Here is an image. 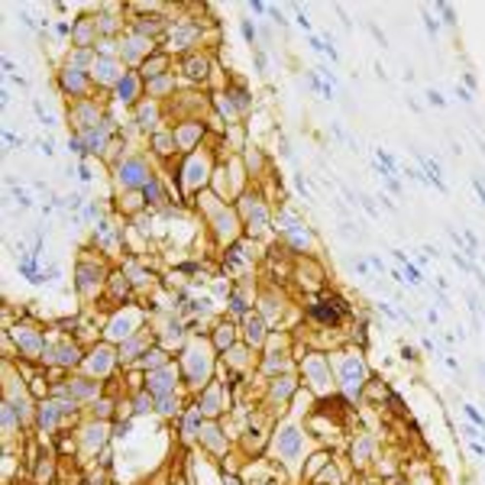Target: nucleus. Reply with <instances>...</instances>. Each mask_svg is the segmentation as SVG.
I'll use <instances>...</instances> for the list:
<instances>
[{
  "mask_svg": "<svg viewBox=\"0 0 485 485\" xmlns=\"http://www.w3.org/2000/svg\"><path fill=\"white\" fill-rule=\"evenodd\" d=\"M58 411H62L58 404H42V411H39V424H42V427H52L55 417H58Z\"/></svg>",
  "mask_w": 485,
  "mask_h": 485,
  "instance_id": "9b49d317",
  "label": "nucleus"
},
{
  "mask_svg": "<svg viewBox=\"0 0 485 485\" xmlns=\"http://www.w3.org/2000/svg\"><path fill=\"white\" fill-rule=\"evenodd\" d=\"M162 411H165V414L175 411V408H171V398H162Z\"/></svg>",
  "mask_w": 485,
  "mask_h": 485,
  "instance_id": "2f4dec72",
  "label": "nucleus"
},
{
  "mask_svg": "<svg viewBox=\"0 0 485 485\" xmlns=\"http://www.w3.org/2000/svg\"><path fill=\"white\" fill-rule=\"evenodd\" d=\"M249 224H256L252 230H262V226H265V210H262L259 204H252V207H249Z\"/></svg>",
  "mask_w": 485,
  "mask_h": 485,
  "instance_id": "2eb2a0df",
  "label": "nucleus"
},
{
  "mask_svg": "<svg viewBox=\"0 0 485 485\" xmlns=\"http://www.w3.org/2000/svg\"><path fill=\"white\" fill-rule=\"evenodd\" d=\"M204 411H207V414H214V411H217V395H214V392L204 398Z\"/></svg>",
  "mask_w": 485,
  "mask_h": 485,
  "instance_id": "4be33fe9",
  "label": "nucleus"
},
{
  "mask_svg": "<svg viewBox=\"0 0 485 485\" xmlns=\"http://www.w3.org/2000/svg\"><path fill=\"white\" fill-rule=\"evenodd\" d=\"M421 17H424V26H427V33H430V36H437V33H440V23L430 17V10L424 7V10H421Z\"/></svg>",
  "mask_w": 485,
  "mask_h": 485,
  "instance_id": "f3484780",
  "label": "nucleus"
},
{
  "mask_svg": "<svg viewBox=\"0 0 485 485\" xmlns=\"http://www.w3.org/2000/svg\"><path fill=\"white\" fill-rule=\"evenodd\" d=\"M242 36L249 39V42H252V39H256V26H252L249 19H242Z\"/></svg>",
  "mask_w": 485,
  "mask_h": 485,
  "instance_id": "5701e85b",
  "label": "nucleus"
},
{
  "mask_svg": "<svg viewBox=\"0 0 485 485\" xmlns=\"http://www.w3.org/2000/svg\"><path fill=\"white\" fill-rule=\"evenodd\" d=\"M359 204H362V207H366V210H369V214H372V217H378V210H375V204H372V201H369V198H359Z\"/></svg>",
  "mask_w": 485,
  "mask_h": 485,
  "instance_id": "bb28decb",
  "label": "nucleus"
},
{
  "mask_svg": "<svg viewBox=\"0 0 485 485\" xmlns=\"http://www.w3.org/2000/svg\"><path fill=\"white\" fill-rule=\"evenodd\" d=\"M246 336H249V343H262V323L256 317L246 320Z\"/></svg>",
  "mask_w": 485,
  "mask_h": 485,
  "instance_id": "4468645a",
  "label": "nucleus"
},
{
  "mask_svg": "<svg viewBox=\"0 0 485 485\" xmlns=\"http://www.w3.org/2000/svg\"><path fill=\"white\" fill-rule=\"evenodd\" d=\"M440 13H443V19H447L449 26L456 23V13H453V7H449V3H440Z\"/></svg>",
  "mask_w": 485,
  "mask_h": 485,
  "instance_id": "6ab92c4d",
  "label": "nucleus"
},
{
  "mask_svg": "<svg viewBox=\"0 0 485 485\" xmlns=\"http://www.w3.org/2000/svg\"><path fill=\"white\" fill-rule=\"evenodd\" d=\"M162 58H152V62H146V75H159V68H162Z\"/></svg>",
  "mask_w": 485,
  "mask_h": 485,
  "instance_id": "412c9836",
  "label": "nucleus"
},
{
  "mask_svg": "<svg viewBox=\"0 0 485 485\" xmlns=\"http://www.w3.org/2000/svg\"><path fill=\"white\" fill-rule=\"evenodd\" d=\"M107 356H110L107 350H97V353H94V359H91V369H94V372H107V369H110Z\"/></svg>",
  "mask_w": 485,
  "mask_h": 485,
  "instance_id": "ddd939ff",
  "label": "nucleus"
},
{
  "mask_svg": "<svg viewBox=\"0 0 485 485\" xmlns=\"http://www.w3.org/2000/svg\"><path fill=\"white\" fill-rule=\"evenodd\" d=\"M62 88H65V91H75V94H81V91H84V78H81L78 68H72V65H68V68L62 72Z\"/></svg>",
  "mask_w": 485,
  "mask_h": 485,
  "instance_id": "20e7f679",
  "label": "nucleus"
},
{
  "mask_svg": "<svg viewBox=\"0 0 485 485\" xmlns=\"http://www.w3.org/2000/svg\"><path fill=\"white\" fill-rule=\"evenodd\" d=\"M369 29H372V36H375V39H378V42H382V45H388V39H385V33H382V29H378V26H375V23H369Z\"/></svg>",
  "mask_w": 485,
  "mask_h": 485,
  "instance_id": "a878e982",
  "label": "nucleus"
},
{
  "mask_svg": "<svg viewBox=\"0 0 485 485\" xmlns=\"http://www.w3.org/2000/svg\"><path fill=\"white\" fill-rule=\"evenodd\" d=\"M78 178L81 181H91V168H88V165H81V168H78Z\"/></svg>",
  "mask_w": 485,
  "mask_h": 485,
  "instance_id": "c756f323",
  "label": "nucleus"
},
{
  "mask_svg": "<svg viewBox=\"0 0 485 485\" xmlns=\"http://www.w3.org/2000/svg\"><path fill=\"white\" fill-rule=\"evenodd\" d=\"M230 307H233V311H236V314H242V311H246V304H242V301H240V298H233V301H230Z\"/></svg>",
  "mask_w": 485,
  "mask_h": 485,
  "instance_id": "c85d7f7f",
  "label": "nucleus"
},
{
  "mask_svg": "<svg viewBox=\"0 0 485 485\" xmlns=\"http://www.w3.org/2000/svg\"><path fill=\"white\" fill-rule=\"evenodd\" d=\"M188 75H191V78H204V75H207V62H204V58H191V62H188Z\"/></svg>",
  "mask_w": 485,
  "mask_h": 485,
  "instance_id": "dca6fc26",
  "label": "nucleus"
},
{
  "mask_svg": "<svg viewBox=\"0 0 485 485\" xmlns=\"http://www.w3.org/2000/svg\"><path fill=\"white\" fill-rule=\"evenodd\" d=\"M401 356H404V359H417V353H414L411 346H404V350H401Z\"/></svg>",
  "mask_w": 485,
  "mask_h": 485,
  "instance_id": "7c9ffc66",
  "label": "nucleus"
},
{
  "mask_svg": "<svg viewBox=\"0 0 485 485\" xmlns=\"http://www.w3.org/2000/svg\"><path fill=\"white\" fill-rule=\"evenodd\" d=\"M314 317H320L323 323H336V320H340V314H336L333 307H323V301H320V304H314Z\"/></svg>",
  "mask_w": 485,
  "mask_h": 485,
  "instance_id": "f8f14e48",
  "label": "nucleus"
},
{
  "mask_svg": "<svg viewBox=\"0 0 485 485\" xmlns=\"http://www.w3.org/2000/svg\"><path fill=\"white\" fill-rule=\"evenodd\" d=\"M279 449L285 456H295L298 453V430H281L279 433Z\"/></svg>",
  "mask_w": 485,
  "mask_h": 485,
  "instance_id": "423d86ee",
  "label": "nucleus"
},
{
  "mask_svg": "<svg viewBox=\"0 0 485 485\" xmlns=\"http://www.w3.org/2000/svg\"><path fill=\"white\" fill-rule=\"evenodd\" d=\"M146 198L162 201V188H159V181H149V185H146Z\"/></svg>",
  "mask_w": 485,
  "mask_h": 485,
  "instance_id": "a211bd4d",
  "label": "nucleus"
},
{
  "mask_svg": "<svg viewBox=\"0 0 485 485\" xmlns=\"http://www.w3.org/2000/svg\"><path fill=\"white\" fill-rule=\"evenodd\" d=\"M120 185H126V188H139V185H149V171H146V165L139 159H130L120 165Z\"/></svg>",
  "mask_w": 485,
  "mask_h": 485,
  "instance_id": "f257e3e1",
  "label": "nucleus"
},
{
  "mask_svg": "<svg viewBox=\"0 0 485 485\" xmlns=\"http://www.w3.org/2000/svg\"><path fill=\"white\" fill-rule=\"evenodd\" d=\"M171 378H175V369L155 372V375H149V388H152L155 395H168V392H171Z\"/></svg>",
  "mask_w": 485,
  "mask_h": 485,
  "instance_id": "7ed1b4c3",
  "label": "nucleus"
},
{
  "mask_svg": "<svg viewBox=\"0 0 485 485\" xmlns=\"http://www.w3.org/2000/svg\"><path fill=\"white\" fill-rule=\"evenodd\" d=\"M343 375H346V388H359V382H362V369H359V362H346V372H343Z\"/></svg>",
  "mask_w": 485,
  "mask_h": 485,
  "instance_id": "1a4fd4ad",
  "label": "nucleus"
},
{
  "mask_svg": "<svg viewBox=\"0 0 485 485\" xmlns=\"http://www.w3.org/2000/svg\"><path fill=\"white\" fill-rule=\"evenodd\" d=\"M45 353H55V362H62V366L78 362V350L75 346H58V350H45Z\"/></svg>",
  "mask_w": 485,
  "mask_h": 485,
  "instance_id": "9d476101",
  "label": "nucleus"
},
{
  "mask_svg": "<svg viewBox=\"0 0 485 485\" xmlns=\"http://www.w3.org/2000/svg\"><path fill=\"white\" fill-rule=\"evenodd\" d=\"M295 185H298V191L307 198V185H304V178H301V175H295Z\"/></svg>",
  "mask_w": 485,
  "mask_h": 485,
  "instance_id": "cd10ccee",
  "label": "nucleus"
},
{
  "mask_svg": "<svg viewBox=\"0 0 485 485\" xmlns=\"http://www.w3.org/2000/svg\"><path fill=\"white\" fill-rule=\"evenodd\" d=\"M117 91H120V97L123 100H133L136 97V78L133 75H123V78L117 81Z\"/></svg>",
  "mask_w": 485,
  "mask_h": 485,
  "instance_id": "6e6552de",
  "label": "nucleus"
},
{
  "mask_svg": "<svg viewBox=\"0 0 485 485\" xmlns=\"http://www.w3.org/2000/svg\"><path fill=\"white\" fill-rule=\"evenodd\" d=\"M149 404H152L149 398H146V395H139V398H136V411H139V414H146V411H149Z\"/></svg>",
  "mask_w": 485,
  "mask_h": 485,
  "instance_id": "393cba45",
  "label": "nucleus"
},
{
  "mask_svg": "<svg viewBox=\"0 0 485 485\" xmlns=\"http://www.w3.org/2000/svg\"><path fill=\"white\" fill-rule=\"evenodd\" d=\"M17 343L29 353V356H36V353H39V336H33L29 327H17Z\"/></svg>",
  "mask_w": 485,
  "mask_h": 485,
  "instance_id": "39448f33",
  "label": "nucleus"
},
{
  "mask_svg": "<svg viewBox=\"0 0 485 485\" xmlns=\"http://www.w3.org/2000/svg\"><path fill=\"white\" fill-rule=\"evenodd\" d=\"M107 123H100V130H88V133L81 136V143H84V149H91V152H97V149H104V143H107Z\"/></svg>",
  "mask_w": 485,
  "mask_h": 485,
  "instance_id": "f03ea898",
  "label": "nucleus"
},
{
  "mask_svg": "<svg viewBox=\"0 0 485 485\" xmlns=\"http://www.w3.org/2000/svg\"><path fill=\"white\" fill-rule=\"evenodd\" d=\"M427 100H430L433 107H443V104H447V97H440V91H427Z\"/></svg>",
  "mask_w": 485,
  "mask_h": 485,
  "instance_id": "aec40b11",
  "label": "nucleus"
},
{
  "mask_svg": "<svg viewBox=\"0 0 485 485\" xmlns=\"http://www.w3.org/2000/svg\"><path fill=\"white\" fill-rule=\"evenodd\" d=\"M230 336H233V333H230V327H220V333H217V343H220V346H226V343H230Z\"/></svg>",
  "mask_w": 485,
  "mask_h": 485,
  "instance_id": "b1692460",
  "label": "nucleus"
},
{
  "mask_svg": "<svg viewBox=\"0 0 485 485\" xmlns=\"http://www.w3.org/2000/svg\"><path fill=\"white\" fill-rule=\"evenodd\" d=\"M94 75H97V78L107 84V81L117 78V65L110 62V58H97V62H94Z\"/></svg>",
  "mask_w": 485,
  "mask_h": 485,
  "instance_id": "0eeeda50",
  "label": "nucleus"
}]
</instances>
